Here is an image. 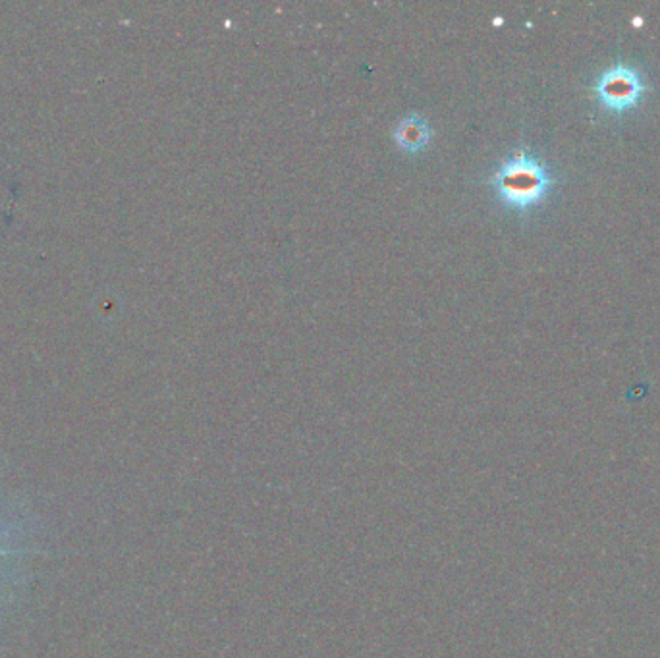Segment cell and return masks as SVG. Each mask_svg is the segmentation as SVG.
Listing matches in <instances>:
<instances>
[{
  "label": "cell",
  "mask_w": 660,
  "mask_h": 658,
  "mask_svg": "<svg viewBox=\"0 0 660 658\" xmlns=\"http://www.w3.org/2000/svg\"><path fill=\"white\" fill-rule=\"evenodd\" d=\"M597 101L614 112L630 110L643 99L645 83L641 74L628 64H614L595 82Z\"/></svg>",
  "instance_id": "3"
},
{
  "label": "cell",
  "mask_w": 660,
  "mask_h": 658,
  "mask_svg": "<svg viewBox=\"0 0 660 658\" xmlns=\"http://www.w3.org/2000/svg\"><path fill=\"white\" fill-rule=\"evenodd\" d=\"M489 182L496 197L518 211L533 209L552 190L549 168L525 149L498 166Z\"/></svg>",
  "instance_id": "2"
},
{
  "label": "cell",
  "mask_w": 660,
  "mask_h": 658,
  "mask_svg": "<svg viewBox=\"0 0 660 658\" xmlns=\"http://www.w3.org/2000/svg\"><path fill=\"white\" fill-rule=\"evenodd\" d=\"M41 552L43 533L28 502L0 479V620L28 595Z\"/></svg>",
  "instance_id": "1"
},
{
  "label": "cell",
  "mask_w": 660,
  "mask_h": 658,
  "mask_svg": "<svg viewBox=\"0 0 660 658\" xmlns=\"http://www.w3.org/2000/svg\"><path fill=\"white\" fill-rule=\"evenodd\" d=\"M392 138L400 149H404L408 153H417L429 145L431 128L425 118H421L419 114H410L402 122L396 124Z\"/></svg>",
  "instance_id": "4"
}]
</instances>
